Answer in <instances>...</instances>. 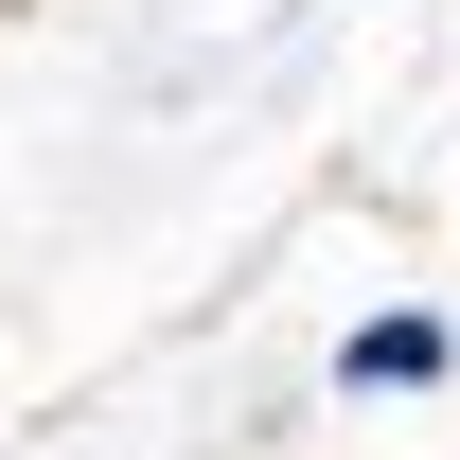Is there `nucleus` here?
<instances>
[{"label":"nucleus","instance_id":"obj_1","mask_svg":"<svg viewBox=\"0 0 460 460\" xmlns=\"http://www.w3.org/2000/svg\"><path fill=\"white\" fill-rule=\"evenodd\" d=\"M319 372H337L354 407H425V390H460V319H443V301H372Z\"/></svg>","mask_w":460,"mask_h":460}]
</instances>
